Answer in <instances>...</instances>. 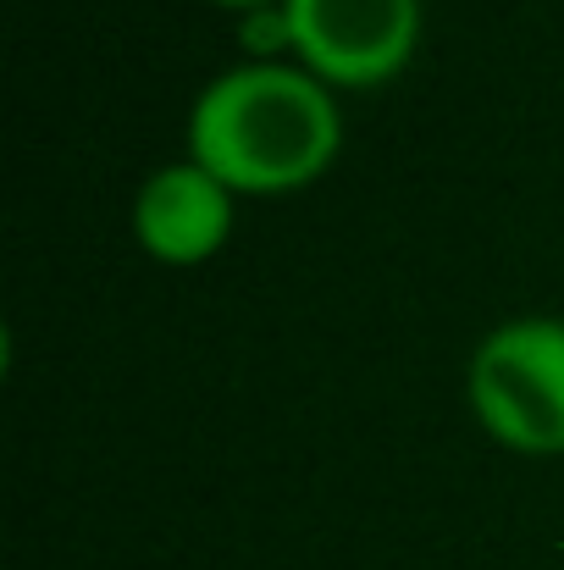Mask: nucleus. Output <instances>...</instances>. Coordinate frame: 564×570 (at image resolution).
Segmentation results:
<instances>
[{"label":"nucleus","mask_w":564,"mask_h":570,"mask_svg":"<svg viewBox=\"0 0 564 570\" xmlns=\"http://www.w3.org/2000/svg\"><path fill=\"white\" fill-rule=\"evenodd\" d=\"M344 145L338 100L288 61H244L188 106V161L232 194H294L316 184Z\"/></svg>","instance_id":"nucleus-1"},{"label":"nucleus","mask_w":564,"mask_h":570,"mask_svg":"<svg viewBox=\"0 0 564 570\" xmlns=\"http://www.w3.org/2000/svg\"><path fill=\"white\" fill-rule=\"evenodd\" d=\"M476 421L521 454H564V316L498 322L465 372Z\"/></svg>","instance_id":"nucleus-2"},{"label":"nucleus","mask_w":564,"mask_h":570,"mask_svg":"<svg viewBox=\"0 0 564 570\" xmlns=\"http://www.w3.org/2000/svg\"><path fill=\"white\" fill-rule=\"evenodd\" d=\"M283 11L299 67L344 89L398 78L420 45V0H283Z\"/></svg>","instance_id":"nucleus-3"},{"label":"nucleus","mask_w":564,"mask_h":570,"mask_svg":"<svg viewBox=\"0 0 564 570\" xmlns=\"http://www.w3.org/2000/svg\"><path fill=\"white\" fill-rule=\"evenodd\" d=\"M232 233V189L210 178L199 161H167L133 194V238L167 261L199 266L210 261Z\"/></svg>","instance_id":"nucleus-4"},{"label":"nucleus","mask_w":564,"mask_h":570,"mask_svg":"<svg viewBox=\"0 0 564 570\" xmlns=\"http://www.w3.org/2000/svg\"><path fill=\"white\" fill-rule=\"evenodd\" d=\"M244 45L266 61V56H277V50H294V28H288V11L283 6H260V11H244Z\"/></svg>","instance_id":"nucleus-5"},{"label":"nucleus","mask_w":564,"mask_h":570,"mask_svg":"<svg viewBox=\"0 0 564 570\" xmlns=\"http://www.w3.org/2000/svg\"><path fill=\"white\" fill-rule=\"evenodd\" d=\"M210 6H232V11H260V6H271V0H210ZM283 6V0H277Z\"/></svg>","instance_id":"nucleus-6"}]
</instances>
